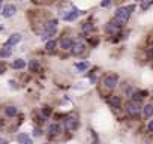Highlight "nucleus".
Returning <instances> with one entry per match:
<instances>
[{
	"mask_svg": "<svg viewBox=\"0 0 153 144\" xmlns=\"http://www.w3.org/2000/svg\"><path fill=\"white\" fill-rule=\"evenodd\" d=\"M24 144H32V141H30V140H29V141H27V143H24Z\"/></svg>",
	"mask_w": 153,
	"mask_h": 144,
	"instance_id": "29",
	"label": "nucleus"
},
{
	"mask_svg": "<svg viewBox=\"0 0 153 144\" xmlns=\"http://www.w3.org/2000/svg\"><path fill=\"white\" fill-rule=\"evenodd\" d=\"M147 128H149V131H150V132H153V120H150V122H149Z\"/></svg>",
	"mask_w": 153,
	"mask_h": 144,
	"instance_id": "24",
	"label": "nucleus"
},
{
	"mask_svg": "<svg viewBox=\"0 0 153 144\" xmlns=\"http://www.w3.org/2000/svg\"><path fill=\"white\" fill-rule=\"evenodd\" d=\"M29 68H30L32 72H38V71H39V63H38V60H30Z\"/></svg>",
	"mask_w": 153,
	"mask_h": 144,
	"instance_id": "16",
	"label": "nucleus"
},
{
	"mask_svg": "<svg viewBox=\"0 0 153 144\" xmlns=\"http://www.w3.org/2000/svg\"><path fill=\"white\" fill-rule=\"evenodd\" d=\"M56 30H57V20H53L50 21L45 27H44V32H42V41H48L51 36L56 35Z\"/></svg>",
	"mask_w": 153,
	"mask_h": 144,
	"instance_id": "2",
	"label": "nucleus"
},
{
	"mask_svg": "<svg viewBox=\"0 0 153 144\" xmlns=\"http://www.w3.org/2000/svg\"><path fill=\"white\" fill-rule=\"evenodd\" d=\"M83 29H84V30H90V29H92V26H90L89 23H87V24H84V27H83Z\"/></svg>",
	"mask_w": 153,
	"mask_h": 144,
	"instance_id": "25",
	"label": "nucleus"
},
{
	"mask_svg": "<svg viewBox=\"0 0 153 144\" xmlns=\"http://www.w3.org/2000/svg\"><path fill=\"white\" fill-rule=\"evenodd\" d=\"M15 12H17V8H15L14 5H6V6H3V17H6V18L14 17Z\"/></svg>",
	"mask_w": 153,
	"mask_h": 144,
	"instance_id": "6",
	"label": "nucleus"
},
{
	"mask_svg": "<svg viewBox=\"0 0 153 144\" xmlns=\"http://www.w3.org/2000/svg\"><path fill=\"white\" fill-rule=\"evenodd\" d=\"M42 113L45 114V116H50V113H51V111H50V108H48V107H45V108L42 110Z\"/></svg>",
	"mask_w": 153,
	"mask_h": 144,
	"instance_id": "23",
	"label": "nucleus"
},
{
	"mask_svg": "<svg viewBox=\"0 0 153 144\" xmlns=\"http://www.w3.org/2000/svg\"><path fill=\"white\" fill-rule=\"evenodd\" d=\"M65 125H66V129H69V131H74V129L78 126V122H77L75 119L69 117V119H66V120H65Z\"/></svg>",
	"mask_w": 153,
	"mask_h": 144,
	"instance_id": "9",
	"label": "nucleus"
},
{
	"mask_svg": "<svg viewBox=\"0 0 153 144\" xmlns=\"http://www.w3.org/2000/svg\"><path fill=\"white\" fill-rule=\"evenodd\" d=\"M0 144H8V141L5 138H0Z\"/></svg>",
	"mask_w": 153,
	"mask_h": 144,
	"instance_id": "26",
	"label": "nucleus"
},
{
	"mask_svg": "<svg viewBox=\"0 0 153 144\" xmlns=\"http://www.w3.org/2000/svg\"><path fill=\"white\" fill-rule=\"evenodd\" d=\"M45 48H47L48 51L54 50V48H56V41H48V42H47V45H45Z\"/></svg>",
	"mask_w": 153,
	"mask_h": 144,
	"instance_id": "21",
	"label": "nucleus"
},
{
	"mask_svg": "<svg viewBox=\"0 0 153 144\" xmlns=\"http://www.w3.org/2000/svg\"><path fill=\"white\" fill-rule=\"evenodd\" d=\"M135 6H128V8H119L116 11V21L119 24H125L128 23L129 17H131V11H134Z\"/></svg>",
	"mask_w": 153,
	"mask_h": 144,
	"instance_id": "1",
	"label": "nucleus"
},
{
	"mask_svg": "<svg viewBox=\"0 0 153 144\" xmlns=\"http://www.w3.org/2000/svg\"><path fill=\"white\" fill-rule=\"evenodd\" d=\"M72 45H74V41L71 38H63L60 41V47L62 50H72Z\"/></svg>",
	"mask_w": 153,
	"mask_h": 144,
	"instance_id": "7",
	"label": "nucleus"
},
{
	"mask_svg": "<svg viewBox=\"0 0 153 144\" xmlns=\"http://www.w3.org/2000/svg\"><path fill=\"white\" fill-rule=\"evenodd\" d=\"M5 113H6V116H8V117H14V116H17L18 110H17L15 107H8V108L5 110Z\"/></svg>",
	"mask_w": 153,
	"mask_h": 144,
	"instance_id": "13",
	"label": "nucleus"
},
{
	"mask_svg": "<svg viewBox=\"0 0 153 144\" xmlns=\"http://www.w3.org/2000/svg\"><path fill=\"white\" fill-rule=\"evenodd\" d=\"M110 5H111V0H104V2L101 3V6H102V8H108Z\"/></svg>",
	"mask_w": 153,
	"mask_h": 144,
	"instance_id": "22",
	"label": "nucleus"
},
{
	"mask_svg": "<svg viewBox=\"0 0 153 144\" xmlns=\"http://www.w3.org/2000/svg\"><path fill=\"white\" fill-rule=\"evenodd\" d=\"M30 138H29V135L27 134H20L18 137H17V141L20 143V144H24V143H27Z\"/></svg>",
	"mask_w": 153,
	"mask_h": 144,
	"instance_id": "14",
	"label": "nucleus"
},
{
	"mask_svg": "<svg viewBox=\"0 0 153 144\" xmlns=\"http://www.w3.org/2000/svg\"><path fill=\"white\" fill-rule=\"evenodd\" d=\"M126 111L129 116H138L140 111H141V107H140V102L138 101H129L126 104Z\"/></svg>",
	"mask_w": 153,
	"mask_h": 144,
	"instance_id": "3",
	"label": "nucleus"
},
{
	"mask_svg": "<svg viewBox=\"0 0 153 144\" xmlns=\"http://www.w3.org/2000/svg\"><path fill=\"white\" fill-rule=\"evenodd\" d=\"M117 83H119V77H117V75H108V77H105V80H104V86H105L107 89H110V90H113V89L117 86Z\"/></svg>",
	"mask_w": 153,
	"mask_h": 144,
	"instance_id": "4",
	"label": "nucleus"
},
{
	"mask_svg": "<svg viewBox=\"0 0 153 144\" xmlns=\"http://www.w3.org/2000/svg\"><path fill=\"white\" fill-rule=\"evenodd\" d=\"M21 41V35L20 33H14L8 41H6V44H5V47H14L15 44H18Z\"/></svg>",
	"mask_w": 153,
	"mask_h": 144,
	"instance_id": "8",
	"label": "nucleus"
},
{
	"mask_svg": "<svg viewBox=\"0 0 153 144\" xmlns=\"http://www.w3.org/2000/svg\"><path fill=\"white\" fill-rule=\"evenodd\" d=\"M110 104L113 107H119L120 105V98L119 96H113V98H110Z\"/></svg>",
	"mask_w": 153,
	"mask_h": 144,
	"instance_id": "19",
	"label": "nucleus"
},
{
	"mask_svg": "<svg viewBox=\"0 0 153 144\" xmlns=\"http://www.w3.org/2000/svg\"><path fill=\"white\" fill-rule=\"evenodd\" d=\"M45 144H50V143H45Z\"/></svg>",
	"mask_w": 153,
	"mask_h": 144,
	"instance_id": "30",
	"label": "nucleus"
},
{
	"mask_svg": "<svg viewBox=\"0 0 153 144\" xmlns=\"http://www.w3.org/2000/svg\"><path fill=\"white\" fill-rule=\"evenodd\" d=\"M78 14H80V12H78L77 9H74L72 12H69V14L65 15V20H66V21H74V20L78 17Z\"/></svg>",
	"mask_w": 153,
	"mask_h": 144,
	"instance_id": "12",
	"label": "nucleus"
},
{
	"mask_svg": "<svg viewBox=\"0 0 153 144\" xmlns=\"http://www.w3.org/2000/svg\"><path fill=\"white\" fill-rule=\"evenodd\" d=\"M84 50H86V45H84L83 41H77V42H74V45H72V54H74V56H80V54H83Z\"/></svg>",
	"mask_w": 153,
	"mask_h": 144,
	"instance_id": "5",
	"label": "nucleus"
},
{
	"mask_svg": "<svg viewBox=\"0 0 153 144\" xmlns=\"http://www.w3.org/2000/svg\"><path fill=\"white\" fill-rule=\"evenodd\" d=\"M9 56H11V47H5L0 51V57H9Z\"/></svg>",
	"mask_w": 153,
	"mask_h": 144,
	"instance_id": "18",
	"label": "nucleus"
},
{
	"mask_svg": "<svg viewBox=\"0 0 153 144\" xmlns=\"http://www.w3.org/2000/svg\"><path fill=\"white\" fill-rule=\"evenodd\" d=\"M3 128V120H0V129Z\"/></svg>",
	"mask_w": 153,
	"mask_h": 144,
	"instance_id": "28",
	"label": "nucleus"
},
{
	"mask_svg": "<svg viewBox=\"0 0 153 144\" xmlns=\"http://www.w3.org/2000/svg\"><path fill=\"white\" fill-rule=\"evenodd\" d=\"M12 66H14L15 69H23V68L26 66V62L21 60V59H18V60H15V62L12 63Z\"/></svg>",
	"mask_w": 153,
	"mask_h": 144,
	"instance_id": "15",
	"label": "nucleus"
},
{
	"mask_svg": "<svg viewBox=\"0 0 153 144\" xmlns=\"http://www.w3.org/2000/svg\"><path fill=\"white\" fill-rule=\"evenodd\" d=\"M119 26H120V24H114V23H111V24H108L107 30L111 32V33H117V32H119Z\"/></svg>",
	"mask_w": 153,
	"mask_h": 144,
	"instance_id": "17",
	"label": "nucleus"
},
{
	"mask_svg": "<svg viewBox=\"0 0 153 144\" xmlns=\"http://www.w3.org/2000/svg\"><path fill=\"white\" fill-rule=\"evenodd\" d=\"M89 66H90V65L87 63V62H83V63H77V65H75V68H77L78 71H86Z\"/></svg>",
	"mask_w": 153,
	"mask_h": 144,
	"instance_id": "20",
	"label": "nucleus"
},
{
	"mask_svg": "<svg viewBox=\"0 0 153 144\" xmlns=\"http://www.w3.org/2000/svg\"><path fill=\"white\" fill-rule=\"evenodd\" d=\"M35 135L39 137V135H41V131H39V129H35Z\"/></svg>",
	"mask_w": 153,
	"mask_h": 144,
	"instance_id": "27",
	"label": "nucleus"
},
{
	"mask_svg": "<svg viewBox=\"0 0 153 144\" xmlns=\"http://www.w3.org/2000/svg\"><path fill=\"white\" fill-rule=\"evenodd\" d=\"M60 131H62V128H60V125H57V123H54V125H51V126L48 128L50 135H59Z\"/></svg>",
	"mask_w": 153,
	"mask_h": 144,
	"instance_id": "10",
	"label": "nucleus"
},
{
	"mask_svg": "<svg viewBox=\"0 0 153 144\" xmlns=\"http://www.w3.org/2000/svg\"><path fill=\"white\" fill-rule=\"evenodd\" d=\"M143 114H144V117H146V119L152 117V116H153V105H152V104L146 105V107L143 108Z\"/></svg>",
	"mask_w": 153,
	"mask_h": 144,
	"instance_id": "11",
	"label": "nucleus"
}]
</instances>
